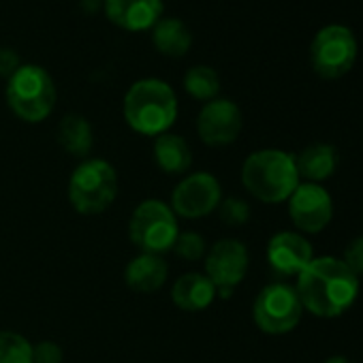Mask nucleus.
<instances>
[{
    "instance_id": "obj_21",
    "label": "nucleus",
    "mask_w": 363,
    "mask_h": 363,
    "mask_svg": "<svg viewBox=\"0 0 363 363\" xmlns=\"http://www.w3.org/2000/svg\"><path fill=\"white\" fill-rule=\"evenodd\" d=\"M184 90L195 101L210 103V101L218 99V94H220V75L208 65L191 67L184 75Z\"/></svg>"
},
{
    "instance_id": "obj_29",
    "label": "nucleus",
    "mask_w": 363,
    "mask_h": 363,
    "mask_svg": "<svg viewBox=\"0 0 363 363\" xmlns=\"http://www.w3.org/2000/svg\"><path fill=\"white\" fill-rule=\"evenodd\" d=\"M325 363H352V361L346 359V357H342V354H333V357H329Z\"/></svg>"
},
{
    "instance_id": "obj_20",
    "label": "nucleus",
    "mask_w": 363,
    "mask_h": 363,
    "mask_svg": "<svg viewBox=\"0 0 363 363\" xmlns=\"http://www.w3.org/2000/svg\"><path fill=\"white\" fill-rule=\"evenodd\" d=\"M58 143L67 154L75 158H88L94 145V130L90 120L79 113H67L58 124Z\"/></svg>"
},
{
    "instance_id": "obj_5",
    "label": "nucleus",
    "mask_w": 363,
    "mask_h": 363,
    "mask_svg": "<svg viewBox=\"0 0 363 363\" xmlns=\"http://www.w3.org/2000/svg\"><path fill=\"white\" fill-rule=\"evenodd\" d=\"M7 105L16 118L28 124L48 120L56 107V84L52 75L39 65H22L7 79Z\"/></svg>"
},
{
    "instance_id": "obj_11",
    "label": "nucleus",
    "mask_w": 363,
    "mask_h": 363,
    "mask_svg": "<svg viewBox=\"0 0 363 363\" xmlns=\"http://www.w3.org/2000/svg\"><path fill=\"white\" fill-rule=\"evenodd\" d=\"M244 128V113L238 103L229 99H214L206 103L197 116L199 139L210 147H225L238 141Z\"/></svg>"
},
{
    "instance_id": "obj_17",
    "label": "nucleus",
    "mask_w": 363,
    "mask_h": 363,
    "mask_svg": "<svg viewBox=\"0 0 363 363\" xmlns=\"http://www.w3.org/2000/svg\"><path fill=\"white\" fill-rule=\"evenodd\" d=\"M152 154L156 167L167 175H184L193 164L191 143L175 133H162L154 137Z\"/></svg>"
},
{
    "instance_id": "obj_19",
    "label": "nucleus",
    "mask_w": 363,
    "mask_h": 363,
    "mask_svg": "<svg viewBox=\"0 0 363 363\" xmlns=\"http://www.w3.org/2000/svg\"><path fill=\"white\" fill-rule=\"evenodd\" d=\"M152 45L167 58H182L186 56L193 48V33L189 26L177 18H164L154 24Z\"/></svg>"
},
{
    "instance_id": "obj_1",
    "label": "nucleus",
    "mask_w": 363,
    "mask_h": 363,
    "mask_svg": "<svg viewBox=\"0 0 363 363\" xmlns=\"http://www.w3.org/2000/svg\"><path fill=\"white\" fill-rule=\"evenodd\" d=\"M297 297L310 314L335 318L344 314L359 295V278L335 257H318L297 276Z\"/></svg>"
},
{
    "instance_id": "obj_12",
    "label": "nucleus",
    "mask_w": 363,
    "mask_h": 363,
    "mask_svg": "<svg viewBox=\"0 0 363 363\" xmlns=\"http://www.w3.org/2000/svg\"><path fill=\"white\" fill-rule=\"evenodd\" d=\"M289 216L301 233H320L333 218L331 195L320 184L303 182L289 197Z\"/></svg>"
},
{
    "instance_id": "obj_6",
    "label": "nucleus",
    "mask_w": 363,
    "mask_h": 363,
    "mask_svg": "<svg viewBox=\"0 0 363 363\" xmlns=\"http://www.w3.org/2000/svg\"><path fill=\"white\" fill-rule=\"evenodd\" d=\"M179 235V223L169 203L160 199L141 201L128 220V240L145 255H167Z\"/></svg>"
},
{
    "instance_id": "obj_3",
    "label": "nucleus",
    "mask_w": 363,
    "mask_h": 363,
    "mask_svg": "<svg viewBox=\"0 0 363 363\" xmlns=\"http://www.w3.org/2000/svg\"><path fill=\"white\" fill-rule=\"evenodd\" d=\"M242 184L244 189L263 203H282L301 184L295 156L265 147L252 152L242 164Z\"/></svg>"
},
{
    "instance_id": "obj_22",
    "label": "nucleus",
    "mask_w": 363,
    "mask_h": 363,
    "mask_svg": "<svg viewBox=\"0 0 363 363\" xmlns=\"http://www.w3.org/2000/svg\"><path fill=\"white\" fill-rule=\"evenodd\" d=\"M0 363H33V342L18 331H0Z\"/></svg>"
},
{
    "instance_id": "obj_24",
    "label": "nucleus",
    "mask_w": 363,
    "mask_h": 363,
    "mask_svg": "<svg viewBox=\"0 0 363 363\" xmlns=\"http://www.w3.org/2000/svg\"><path fill=\"white\" fill-rule=\"evenodd\" d=\"M218 216L229 227H244L250 220V206L240 197H227L218 206Z\"/></svg>"
},
{
    "instance_id": "obj_7",
    "label": "nucleus",
    "mask_w": 363,
    "mask_h": 363,
    "mask_svg": "<svg viewBox=\"0 0 363 363\" xmlns=\"http://www.w3.org/2000/svg\"><path fill=\"white\" fill-rule=\"evenodd\" d=\"M359 45L352 30L344 24L323 26L310 43V65L320 79H340L357 62Z\"/></svg>"
},
{
    "instance_id": "obj_28",
    "label": "nucleus",
    "mask_w": 363,
    "mask_h": 363,
    "mask_svg": "<svg viewBox=\"0 0 363 363\" xmlns=\"http://www.w3.org/2000/svg\"><path fill=\"white\" fill-rule=\"evenodd\" d=\"M99 5H101V0H82V7L86 13H96Z\"/></svg>"
},
{
    "instance_id": "obj_4",
    "label": "nucleus",
    "mask_w": 363,
    "mask_h": 363,
    "mask_svg": "<svg viewBox=\"0 0 363 363\" xmlns=\"http://www.w3.org/2000/svg\"><path fill=\"white\" fill-rule=\"evenodd\" d=\"M118 171L109 160L84 158L69 177V201L82 216L107 212L118 197Z\"/></svg>"
},
{
    "instance_id": "obj_18",
    "label": "nucleus",
    "mask_w": 363,
    "mask_h": 363,
    "mask_svg": "<svg viewBox=\"0 0 363 363\" xmlns=\"http://www.w3.org/2000/svg\"><path fill=\"white\" fill-rule=\"evenodd\" d=\"M299 179L303 177L310 184H320L337 167V150L329 143H310L295 156Z\"/></svg>"
},
{
    "instance_id": "obj_10",
    "label": "nucleus",
    "mask_w": 363,
    "mask_h": 363,
    "mask_svg": "<svg viewBox=\"0 0 363 363\" xmlns=\"http://www.w3.org/2000/svg\"><path fill=\"white\" fill-rule=\"evenodd\" d=\"M206 276L216 286V295L231 297L233 291L244 282L250 265L248 248L240 240H220L212 248H208L206 259Z\"/></svg>"
},
{
    "instance_id": "obj_9",
    "label": "nucleus",
    "mask_w": 363,
    "mask_h": 363,
    "mask_svg": "<svg viewBox=\"0 0 363 363\" xmlns=\"http://www.w3.org/2000/svg\"><path fill=\"white\" fill-rule=\"evenodd\" d=\"M223 201V186L214 173L197 171L184 175L171 193L169 208L177 218L199 220L218 210Z\"/></svg>"
},
{
    "instance_id": "obj_8",
    "label": "nucleus",
    "mask_w": 363,
    "mask_h": 363,
    "mask_svg": "<svg viewBox=\"0 0 363 363\" xmlns=\"http://www.w3.org/2000/svg\"><path fill=\"white\" fill-rule=\"evenodd\" d=\"M303 314V306L295 286L286 282H272L261 289L252 303L255 325L269 335H284L293 331Z\"/></svg>"
},
{
    "instance_id": "obj_14",
    "label": "nucleus",
    "mask_w": 363,
    "mask_h": 363,
    "mask_svg": "<svg viewBox=\"0 0 363 363\" xmlns=\"http://www.w3.org/2000/svg\"><path fill=\"white\" fill-rule=\"evenodd\" d=\"M107 20L126 33H145L162 16V0H105Z\"/></svg>"
},
{
    "instance_id": "obj_25",
    "label": "nucleus",
    "mask_w": 363,
    "mask_h": 363,
    "mask_svg": "<svg viewBox=\"0 0 363 363\" xmlns=\"http://www.w3.org/2000/svg\"><path fill=\"white\" fill-rule=\"evenodd\" d=\"M65 352L58 342L41 340L33 344V363H62Z\"/></svg>"
},
{
    "instance_id": "obj_16",
    "label": "nucleus",
    "mask_w": 363,
    "mask_h": 363,
    "mask_svg": "<svg viewBox=\"0 0 363 363\" xmlns=\"http://www.w3.org/2000/svg\"><path fill=\"white\" fill-rule=\"evenodd\" d=\"M169 276V263L158 255L139 252L124 269V282L135 293H156L164 286Z\"/></svg>"
},
{
    "instance_id": "obj_27",
    "label": "nucleus",
    "mask_w": 363,
    "mask_h": 363,
    "mask_svg": "<svg viewBox=\"0 0 363 363\" xmlns=\"http://www.w3.org/2000/svg\"><path fill=\"white\" fill-rule=\"evenodd\" d=\"M20 67H22V60H20L18 52H13V50H9V48H3V50H0V77L9 79Z\"/></svg>"
},
{
    "instance_id": "obj_23",
    "label": "nucleus",
    "mask_w": 363,
    "mask_h": 363,
    "mask_svg": "<svg viewBox=\"0 0 363 363\" xmlns=\"http://www.w3.org/2000/svg\"><path fill=\"white\" fill-rule=\"evenodd\" d=\"M171 252L182 261L197 263V261L206 259L208 244H206V238L201 233H197V231H179Z\"/></svg>"
},
{
    "instance_id": "obj_15",
    "label": "nucleus",
    "mask_w": 363,
    "mask_h": 363,
    "mask_svg": "<svg viewBox=\"0 0 363 363\" xmlns=\"http://www.w3.org/2000/svg\"><path fill=\"white\" fill-rule=\"evenodd\" d=\"M216 286L206 274L189 272L182 274L171 286V301L182 312H203L216 299Z\"/></svg>"
},
{
    "instance_id": "obj_26",
    "label": "nucleus",
    "mask_w": 363,
    "mask_h": 363,
    "mask_svg": "<svg viewBox=\"0 0 363 363\" xmlns=\"http://www.w3.org/2000/svg\"><path fill=\"white\" fill-rule=\"evenodd\" d=\"M344 265L359 278L363 276V235L354 238L346 248H344Z\"/></svg>"
},
{
    "instance_id": "obj_13",
    "label": "nucleus",
    "mask_w": 363,
    "mask_h": 363,
    "mask_svg": "<svg viewBox=\"0 0 363 363\" xmlns=\"http://www.w3.org/2000/svg\"><path fill=\"white\" fill-rule=\"evenodd\" d=\"M314 259L312 244L295 231H280L267 244V263L274 274L299 276Z\"/></svg>"
},
{
    "instance_id": "obj_2",
    "label": "nucleus",
    "mask_w": 363,
    "mask_h": 363,
    "mask_svg": "<svg viewBox=\"0 0 363 363\" xmlns=\"http://www.w3.org/2000/svg\"><path fill=\"white\" fill-rule=\"evenodd\" d=\"M177 96L173 88L156 77L135 82L122 101V113L126 124L145 137H158L169 133L177 120Z\"/></svg>"
}]
</instances>
